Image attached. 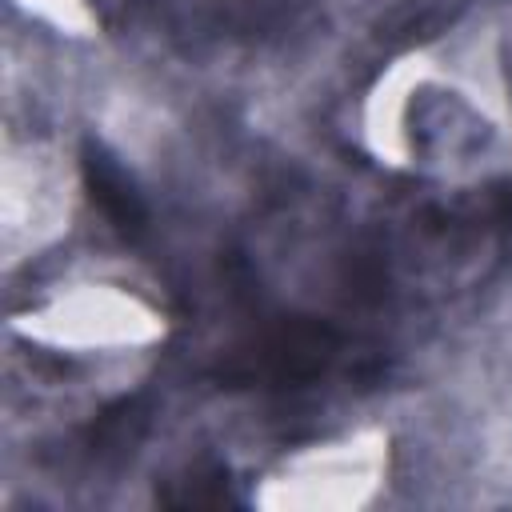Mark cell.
<instances>
[{
	"mask_svg": "<svg viewBox=\"0 0 512 512\" xmlns=\"http://www.w3.org/2000/svg\"><path fill=\"white\" fill-rule=\"evenodd\" d=\"M336 344H340V336L320 320H284L272 332H264L252 352L220 364L216 376L228 388L256 384V380H276V384L312 380L328 368Z\"/></svg>",
	"mask_w": 512,
	"mask_h": 512,
	"instance_id": "obj_1",
	"label": "cell"
},
{
	"mask_svg": "<svg viewBox=\"0 0 512 512\" xmlns=\"http://www.w3.org/2000/svg\"><path fill=\"white\" fill-rule=\"evenodd\" d=\"M80 172H84V184H88L92 204L116 224V232H124V236H140L148 212H144V200L136 196L132 180L124 176V168H120L100 144L88 140L84 152H80Z\"/></svg>",
	"mask_w": 512,
	"mask_h": 512,
	"instance_id": "obj_2",
	"label": "cell"
},
{
	"mask_svg": "<svg viewBox=\"0 0 512 512\" xmlns=\"http://www.w3.org/2000/svg\"><path fill=\"white\" fill-rule=\"evenodd\" d=\"M160 500L172 508H220V504H232L236 496H232L228 468L200 464V468L184 472V480H172V488H164Z\"/></svg>",
	"mask_w": 512,
	"mask_h": 512,
	"instance_id": "obj_3",
	"label": "cell"
},
{
	"mask_svg": "<svg viewBox=\"0 0 512 512\" xmlns=\"http://www.w3.org/2000/svg\"><path fill=\"white\" fill-rule=\"evenodd\" d=\"M144 424H148V408H144L136 396H132V400L124 396V400L108 404V408L92 420L88 440H92V448H128V444L140 440Z\"/></svg>",
	"mask_w": 512,
	"mask_h": 512,
	"instance_id": "obj_4",
	"label": "cell"
}]
</instances>
